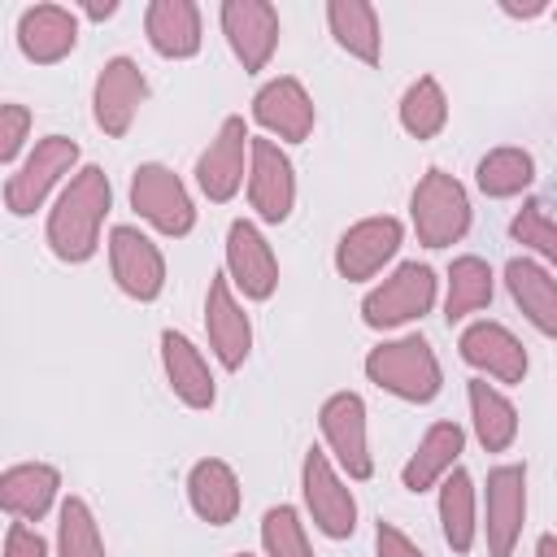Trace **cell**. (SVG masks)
<instances>
[{
  "mask_svg": "<svg viewBox=\"0 0 557 557\" xmlns=\"http://www.w3.org/2000/svg\"><path fill=\"white\" fill-rule=\"evenodd\" d=\"M248 161H252V131L239 113L222 117L213 139L200 148L196 157V187L209 205H231L239 196V187L248 183Z\"/></svg>",
  "mask_w": 557,
  "mask_h": 557,
  "instance_id": "30bf717a",
  "label": "cell"
},
{
  "mask_svg": "<svg viewBox=\"0 0 557 557\" xmlns=\"http://www.w3.org/2000/svg\"><path fill=\"white\" fill-rule=\"evenodd\" d=\"M400 244H405V222H400V218H392V213L357 218V222L335 239V252H331L335 274H339L344 283H370V278H379V274L396 261Z\"/></svg>",
  "mask_w": 557,
  "mask_h": 557,
  "instance_id": "8fae6325",
  "label": "cell"
},
{
  "mask_svg": "<svg viewBox=\"0 0 557 557\" xmlns=\"http://www.w3.org/2000/svg\"><path fill=\"white\" fill-rule=\"evenodd\" d=\"M457 352H461V361H466L479 379H492L496 387H500V383L513 387V383H522L527 370H531L527 344H522L505 322H496V318H474V322H466L461 335H457Z\"/></svg>",
  "mask_w": 557,
  "mask_h": 557,
  "instance_id": "9a60e30c",
  "label": "cell"
},
{
  "mask_svg": "<svg viewBox=\"0 0 557 557\" xmlns=\"http://www.w3.org/2000/svg\"><path fill=\"white\" fill-rule=\"evenodd\" d=\"M161 370H165V383H170L174 400H183L187 409L205 413V409L218 405V379H213L209 357L174 326L161 331Z\"/></svg>",
  "mask_w": 557,
  "mask_h": 557,
  "instance_id": "44dd1931",
  "label": "cell"
},
{
  "mask_svg": "<svg viewBox=\"0 0 557 557\" xmlns=\"http://www.w3.org/2000/svg\"><path fill=\"white\" fill-rule=\"evenodd\" d=\"M318 431H322V448L326 457L339 466V474L348 483H366L374 479V453H370V413L361 392H331L318 405Z\"/></svg>",
  "mask_w": 557,
  "mask_h": 557,
  "instance_id": "8992f818",
  "label": "cell"
},
{
  "mask_svg": "<svg viewBox=\"0 0 557 557\" xmlns=\"http://www.w3.org/2000/svg\"><path fill=\"white\" fill-rule=\"evenodd\" d=\"M500 13H509V17H540V13H553L548 4H513V0H500Z\"/></svg>",
  "mask_w": 557,
  "mask_h": 557,
  "instance_id": "ab89813d",
  "label": "cell"
},
{
  "mask_svg": "<svg viewBox=\"0 0 557 557\" xmlns=\"http://www.w3.org/2000/svg\"><path fill=\"white\" fill-rule=\"evenodd\" d=\"M148 100V78L139 70L135 57H109L91 83V122L109 135V139H122L139 109Z\"/></svg>",
  "mask_w": 557,
  "mask_h": 557,
  "instance_id": "d6986e66",
  "label": "cell"
},
{
  "mask_svg": "<svg viewBox=\"0 0 557 557\" xmlns=\"http://www.w3.org/2000/svg\"><path fill=\"white\" fill-rule=\"evenodd\" d=\"M30 126H35V113L17 100H4L0 104V165L17 170L22 165V148L30 139Z\"/></svg>",
  "mask_w": 557,
  "mask_h": 557,
  "instance_id": "d590c367",
  "label": "cell"
},
{
  "mask_svg": "<svg viewBox=\"0 0 557 557\" xmlns=\"http://www.w3.org/2000/svg\"><path fill=\"white\" fill-rule=\"evenodd\" d=\"M4 557H52V548L30 522H9L4 527Z\"/></svg>",
  "mask_w": 557,
  "mask_h": 557,
  "instance_id": "8d00e7d4",
  "label": "cell"
},
{
  "mask_svg": "<svg viewBox=\"0 0 557 557\" xmlns=\"http://www.w3.org/2000/svg\"><path fill=\"white\" fill-rule=\"evenodd\" d=\"M553 22H557V9H553Z\"/></svg>",
  "mask_w": 557,
  "mask_h": 557,
  "instance_id": "7bdbcfd3",
  "label": "cell"
},
{
  "mask_svg": "<svg viewBox=\"0 0 557 557\" xmlns=\"http://www.w3.org/2000/svg\"><path fill=\"white\" fill-rule=\"evenodd\" d=\"M235 557H257V553H235Z\"/></svg>",
  "mask_w": 557,
  "mask_h": 557,
  "instance_id": "b9f144b4",
  "label": "cell"
},
{
  "mask_svg": "<svg viewBox=\"0 0 557 557\" xmlns=\"http://www.w3.org/2000/svg\"><path fill=\"white\" fill-rule=\"evenodd\" d=\"M187 505L200 522L209 527H231L244 509V487H239V474L231 461L222 457H200L191 470H187Z\"/></svg>",
  "mask_w": 557,
  "mask_h": 557,
  "instance_id": "d4e9b609",
  "label": "cell"
},
{
  "mask_svg": "<svg viewBox=\"0 0 557 557\" xmlns=\"http://www.w3.org/2000/svg\"><path fill=\"white\" fill-rule=\"evenodd\" d=\"M131 209L139 213V222H148L157 235L165 239H183L196 231V200L187 191V183L161 165V161H139L131 170Z\"/></svg>",
  "mask_w": 557,
  "mask_h": 557,
  "instance_id": "52a82bcc",
  "label": "cell"
},
{
  "mask_svg": "<svg viewBox=\"0 0 557 557\" xmlns=\"http://www.w3.org/2000/svg\"><path fill=\"white\" fill-rule=\"evenodd\" d=\"M148 48L165 61H191L205 44V17L196 0H152L144 9Z\"/></svg>",
  "mask_w": 557,
  "mask_h": 557,
  "instance_id": "cb8c5ba5",
  "label": "cell"
},
{
  "mask_svg": "<svg viewBox=\"0 0 557 557\" xmlns=\"http://www.w3.org/2000/svg\"><path fill=\"white\" fill-rule=\"evenodd\" d=\"M326 30L331 39L361 65H379L383 61V22L379 9L366 0H331L326 4Z\"/></svg>",
  "mask_w": 557,
  "mask_h": 557,
  "instance_id": "f1b7e54d",
  "label": "cell"
},
{
  "mask_svg": "<svg viewBox=\"0 0 557 557\" xmlns=\"http://www.w3.org/2000/svg\"><path fill=\"white\" fill-rule=\"evenodd\" d=\"M222 274L244 300H270L278 292V252L265 239L257 218H235L226 226V248H222Z\"/></svg>",
  "mask_w": 557,
  "mask_h": 557,
  "instance_id": "7c38bea8",
  "label": "cell"
},
{
  "mask_svg": "<svg viewBox=\"0 0 557 557\" xmlns=\"http://www.w3.org/2000/svg\"><path fill=\"white\" fill-rule=\"evenodd\" d=\"M374 557H426L396 522H374Z\"/></svg>",
  "mask_w": 557,
  "mask_h": 557,
  "instance_id": "74e56055",
  "label": "cell"
},
{
  "mask_svg": "<svg viewBox=\"0 0 557 557\" xmlns=\"http://www.w3.org/2000/svg\"><path fill=\"white\" fill-rule=\"evenodd\" d=\"M218 26L226 35L231 57L244 65V74H261L274 61L283 22H278V9L270 0H222Z\"/></svg>",
  "mask_w": 557,
  "mask_h": 557,
  "instance_id": "2e32d148",
  "label": "cell"
},
{
  "mask_svg": "<svg viewBox=\"0 0 557 557\" xmlns=\"http://www.w3.org/2000/svg\"><path fill=\"white\" fill-rule=\"evenodd\" d=\"M435 300L440 274L426 261H400L361 296V322L370 331H400L409 322H422L435 309Z\"/></svg>",
  "mask_w": 557,
  "mask_h": 557,
  "instance_id": "5b68a950",
  "label": "cell"
},
{
  "mask_svg": "<svg viewBox=\"0 0 557 557\" xmlns=\"http://www.w3.org/2000/svg\"><path fill=\"white\" fill-rule=\"evenodd\" d=\"M300 505L313 531H322L326 540H348L357 531V496L326 448H309L300 457Z\"/></svg>",
  "mask_w": 557,
  "mask_h": 557,
  "instance_id": "9c48e42d",
  "label": "cell"
},
{
  "mask_svg": "<svg viewBox=\"0 0 557 557\" xmlns=\"http://www.w3.org/2000/svg\"><path fill=\"white\" fill-rule=\"evenodd\" d=\"M104 252H109V274H113L122 296L152 305L165 292V252L139 226H126V222L113 226L104 239Z\"/></svg>",
  "mask_w": 557,
  "mask_h": 557,
  "instance_id": "4fadbf2b",
  "label": "cell"
},
{
  "mask_svg": "<svg viewBox=\"0 0 557 557\" xmlns=\"http://www.w3.org/2000/svg\"><path fill=\"white\" fill-rule=\"evenodd\" d=\"M527 527V466L500 461L487 470V483L479 492V540L487 544V557H513Z\"/></svg>",
  "mask_w": 557,
  "mask_h": 557,
  "instance_id": "ba28073f",
  "label": "cell"
},
{
  "mask_svg": "<svg viewBox=\"0 0 557 557\" xmlns=\"http://www.w3.org/2000/svg\"><path fill=\"white\" fill-rule=\"evenodd\" d=\"M492 296H496V274L479 252H461V257L448 261V270H444V318H448V326L487 309Z\"/></svg>",
  "mask_w": 557,
  "mask_h": 557,
  "instance_id": "f546056e",
  "label": "cell"
},
{
  "mask_svg": "<svg viewBox=\"0 0 557 557\" xmlns=\"http://www.w3.org/2000/svg\"><path fill=\"white\" fill-rule=\"evenodd\" d=\"M252 122L274 144H305L318 126V104L296 74H274L252 91Z\"/></svg>",
  "mask_w": 557,
  "mask_h": 557,
  "instance_id": "5bb4252c",
  "label": "cell"
},
{
  "mask_svg": "<svg viewBox=\"0 0 557 557\" xmlns=\"http://www.w3.org/2000/svg\"><path fill=\"white\" fill-rule=\"evenodd\" d=\"M466 405H470V431L483 453H509L518 440V405L487 379L466 383Z\"/></svg>",
  "mask_w": 557,
  "mask_h": 557,
  "instance_id": "4316f807",
  "label": "cell"
},
{
  "mask_svg": "<svg viewBox=\"0 0 557 557\" xmlns=\"http://www.w3.org/2000/svg\"><path fill=\"white\" fill-rule=\"evenodd\" d=\"M509 239L527 248V257H535L540 265H548L557 274V218L540 205V200H527L513 218H509Z\"/></svg>",
  "mask_w": 557,
  "mask_h": 557,
  "instance_id": "836d02e7",
  "label": "cell"
},
{
  "mask_svg": "<svg viewBox=\"0 0 557 557\" xmlns=\"http://www.w3.org/2000/svg\"><path fill=\"white\" fill-rule=\"evenodd\" d=\"M505 292L513 300V309L544 335L557 339V274L548 265H540L535 257H509L505 261Z\"/></svg>",
  "mask_w": 557,
  "mask_h": 557,
  "instance_id": "484cf974",
  "label": "cell"
},
{
  "mask_svg": "<svg viewBox=\"0 0 557 557\" xmlns=\"http://www.w3.org/2000/svg\"><path fill=\"white\" fill-rule=\"evenodd\" d=\"M435 513H440V535L444 544L466 557L479 544V487L470 479V470H453L440 487H435Z\"/></svg>",
  "mask_w": 557,
  "mask_h": 557,
  "instance_id": "83f0119b",
  "label": "cell"
},
{
  "mask_svg": "<svg viewBox=\"0 0 557 557\" xmlns=\"http://www.w3.org/2000/svg\"><path fill=\"white\" fill-rule=\"evenodd\" d=\"M78 48V13L65 4H30L17 13V52L35 65H57Z\"/></svg>",
  "mask_w": 557,
  "mask_h": 557,
  "instance_id": "603a6c76",
  "label": "cell"
},
{
  "mask_svg": "<svg viewBox=\"0 0 557 557\" xmlns=\"http://www.w3.org/2000/svg\"><path fill=\"white\" fill-rule=\"evenodd\" d=\"M113 13H117V0H104V4H96V0H91V4H83V9H78V17H87V22H109Z\"/></svg>",
  "mask_w": 557,
  "mask_h": 557,
  "instance_id": "f35d334b",
  "label": "cell"
},
{
  "mask_svg": "<svg viewBox=\"0 0 557 557\" xmlns=\"http://www.w3.org/2000/svg\"><path fill=\"white\" fill-rule=\"evenodd\" d=\"M0 509L13 522H44L61 509V470L48 461H13L0 474Z\"/></svg>",
  "mask_w": 557,
  "mask_h": 557,
  "instance_id": "7402d4cb",
  "label": "cell"
},
{
  "mask_svg": "<svg viewBox=\"0 0 557 557\" xmlns=\"http://www.w3.org/2000/svg\"><path fill=\"white\" fill-rule=\"evenodd\" d=\"M535 183V157L518 144H500V148H487L474 165V187L487 196V200H513L522 196L527 187Z\"/></svg>",
  "mask_w": 557,
  "mask_h": 557,
  "instance_id": "4dcf8cb0",
  "label": "cell"
},
{
  "mask_svg": "<svg viewBox=\"0 0 557 557\" xmlns=\"http://www.w3.org/2000/svg\"><path fill=\"white\" fill-rule=\"evenodd\" d=\"M261 553L265 557H313L305 518L296 505H270L261 513Z\"/></svg>",
  "mask_w": 557,
  "mask_h": 557,
  "instance_id": "e575fe53",
  "label": "cell"
},
{
  "mask_svg": "<svg viewBox=\"0 0 557 557\" xmlns=\"http://www.w3.org/2000/svg\"><path fill=\"white\" fill-rule=\"evenodd\" d=\"M474 222V209H470V191L461 178H453L448 170L431 165L413 191H409V226L418 235L422 248H453L466 239Z\"/></svg>",
  "mask_w": 557,
  "mask_h": 557,
  "instance_id": "277c9868",
  "label": "cell"
},
{
  "mask_svg": "<svg viewBox=\"0 0 557 557\" xmlns=\"http://www.w3.org/2000/svg\"><path fill=\"white\" fill-rule=\"evenodd\" d=\"M113 213V183L100 165H83L48 205V222H44V244L57 261L65 265H83L100 252V235L104 222Z\"/></svg>",
  "mask_w": 557,
  "mask_h": 557,
  "instance_id": "6da1fadb",
  "label": "cell"
},
{
  "mask_svg": "<svg viewBox=\"0 0 557 557\" xmlns=\"http://www.w3.org/2000/svg\"><path fill=\"white\" fill-rule=\"evenodd\" d=\"M248 209L257 222L265 226H278L292 218L296 209V165L287 157L283 144L265 139V135H252V161H248Z\"/></svg>",
  "mask_w": 557,
  "mask_h": 557,
  "instance_id": "e0dca14e",
  "label": "cell"
},
{
  "mask_svg": "<svg viewBox=\"0 0 557 557\" xmlns=\"http://www.w3.org/2000/svg\"><path fill=\"white\" fill-rule=\"evenodd\" d=\"M205 339L213 361L231 374L244 370V361L252 357V318L226 274H213L205 287Z\"/></svg>",
  "mask_w": 557,
  "mask_h": 557,
  "instance_id": "ac0fdd59",
  "label": "cell"
},
{
  "mask_svg": "<svg viewBox=\"0 0 557 557\" xmlns=\"http://www.w3.org/2000/svg\"><path fill=\"white\" fill-rule=\"evenodd\" d=\"M461 453H466V426L448 422V418L431 422L422 431V440L413 444V453L405 457V466H400V487L413 492V496L440 487L461 466Z\"/></svg>",
  "mask_w": 557,
  "mask_h": 557,
  "instance_id": "ffe728a7",
  "label": "cell"
},
{
  "mask_svg": "<svg viewBox=\"0 0 557 557\" xmlns=\"http://www.w3.org/2000/svg\"><path fill=\"white\" fill-rule=\"evenodd\" d=\"M366 379L405 400V405H431L440 392H444V366L431 348L426 335H392V339H379L366 361H361Z\"/></svg>",
  "mask_w": 557,
  "mask_h": 557,
  "instance_id": "7a4b0ae2",
  "label": "cell"
},
{
  "mask_svg": "<svg viewBox=\"0 0 557 557\" xmlns=\"http://www.w3.org/2000/svg\"><path fill=\"white\" fill-rule=\"evenodd\" d=\"M396 117H400V131L409 139H435L448 126V91L440 87V78L435 74H418L400 91Z\"/></svg>",
  "mask_w": 557,
  "mask_h": 557,
  "instance_id": "1f68e13d",
  "label": "cell"
},
{
  "mask_svg": "<svg viewBox=\"0 0 557 557\" xmlns=\"http://www.w3.org/2000/svg\"><path fill=\"white\" fill-rule=\"evenodd\" d=\"M535 557H557V535H553V531H544V535L535 540Z\"/></svg>",
  "mask_w": 557,
  "mask_h": 557,
  "instance_id": "60d3db41",
  "label": "cell"
},
{
  "mask_svg": "<svg viewBox=\"0 0 557 557\" xmlns=\"http://www.w3.org/2000/svg\"><path fill=\"white\" fill-rule=\"evenodd\" d=\"M52 544H57V557H109L91 505L83 496H74V492L57 509V540Z\"/></svg>",
  "mask_w": 557,
  "mask_h": 557,
  "instance_id": "d6a6232c",
  "label": "cell"
},
{
  "mask_svg": "<svg viewBox=\"0 0 557 557\" xmlns=\"http://www.w3.org/2000/svg\"><path fill=\"white\" fill-rule=\"evenodd\" d=\"M83 170V148L70 135H39L30 144V152L22 157L17 170H9L4 178V209L13 218H30L35 209H44L48 200H57V191Z\"/></svg>",
  "mask_w": 557,
  "mask_h": 557,
  "instance_id": "3957f363",
  "label": "cell"
}]
</instances>
